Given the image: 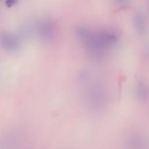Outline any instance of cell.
Returning a JSON list of instances; mask_svg holds the SVG:
<instances>
[{
    "label": "cell",
    "instance_id": "obj_6",
    "mask_svg": "<svg viewBox=\"0 0 149 149\" xmlns=\"http://www.w3.org/2000/svg\"><path fill=\"white\" fill-rule=\"evenodd\" d=\"M113 1L119 8L126 7L130 3V0H113Z\"/></svg>",
    "mask_w": 149,
    "mask_h": 149
},
{
    "label": "cell",
    "instance_id": "obj_5",
    "mask_svg": "<svg viewBox=\"0 0 149 149\" xmlns=\"http://www.w3.org/2000/svg\"><path fill=\"white\" fill-rule=\"evenodd\" d=\"M136 92L137 96L144 98L148 96V88L145 83L142 81H139L136 84Z\"/></svg>",
    "mask_w": 149,
    "mask_h": 149
},
{
    "label": "cell",
    "instance_id": "obj_7",
    "mask_svg": "<svg viewBox=\"0 0 149 149\" xmlns=\"http://www.w3.org/2000/svg\"><path fill=\"white\" fill-rule=\"evenodd\" d=\"M17 1L18 0H6L5 3L6 6L10 8L15 5L17 2Z\"/></svg>",
    "mask_w": 149,
    "mask_h": 149
},
{
    "label": "cell",
    "instance_id": "obj_3",
    "mask_svg": "<svg viewBox=\"0 0 149 149\" xmlns=\"http://www.w3.org/2000/svg\"><path fill=\"white\" fill-rule=\"evenodd\" d=\"M133 24L136 33L139 36L143 35L147 29L146 19L144 14L141 12L134 13L133 17Z\"/></svg>",
    "mask_w": 149,
    "mask_h": 149
},
{
    "label": "cell",
    "instance_id": "obj_1",
    "mask_svg": "<svg viewBox=\"0 0 149 149\" xmlns=\"http://www.w3.org/2000/svg\"><path fill=\"white\" fill-rule=\"evenodd\" d=\"M75 33L87 54L95 59L105 58L119 40L118 32L111 28L93 31L83 26H78L75 29Z\"/></svg>",
    "mask_w": 149,
    "mask_h": 149
},
{
    "label": "cell",
    "instance_id": "obj_2",
    "mask_svg": "<svg viewBox=\"0 0 149 149\" xmlns=\"http://www.w3.org/2000/svg\"><path fill=\"white\" fill-rule=\"evenodd\" d=\"M0 45L4 49L13 51L18 49L20 42L15 35L9 32L3 31L0 34Z\"/></svg>",
    "mask_w": 149,
    "mask_h": 149
},
{
    "label": "cell",
    "instance_id": "obj_4",
    "mask_svg": "<svg viewBox=\"0 0 149 149\" xmlns=\"http://www.w3.org/2000/svg\"><path fill=\"white\" fill-rule=\"evenodd\" d=\"M39 34L45 38H49L54 34V28L52 22L49 20H43L38 24Z\"/></svg>",
    "mask_w": 149,
    "mask_h": 149
}]
</instances>
